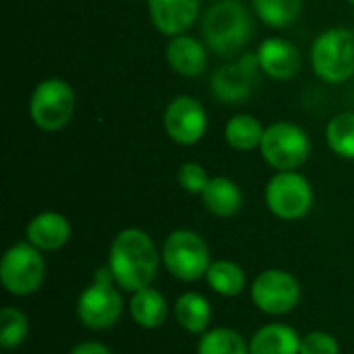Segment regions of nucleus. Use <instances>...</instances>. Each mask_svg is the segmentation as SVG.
I'll use <instances>...</instances> for the list:
<instances>
[{
	"label": "nucleus",
	"instance_id": "nucleus-21",
	"mask_svg": "<svg viewBox=\"0 0 354 354\" xmlns=\"http://www.w3.org/2000/svg\"><path fill=\"white\" fill-rule=\"evenodd\" d=\"M266 127L253 114H236L224 127V139L234 151L259 149Z\"/></svg>",
	"mask_w": 354,
	"mask_h": 354
},
{
	"label": "nucleus",
	"instance_id": "nucleus-4",
	"mask_svg": "<svg viewBox=\"0 0 354 354\" xmlns=\"http://www.w3.org/2000/svg\"><path fill=\"white\" fill-rule=\"evenodd\" d=\"M75 114V91L66 79L48 77L37 83L29 97V118L46 133L64 129Z\"/></svg>",
	"mask_w": 354,
	"mask_h": 354
},
{
	"label": "nucleus",
	"instance_id": "nucleus-26",
	"mask_svg": "<svg viewBox=\"0 0 354 354\" xmlns=\"http://www.w3.org/2000/svg\"><path fill=\"white\" fill-rule=\"evenodd\" d=\"M29 336V322L17 307H4L0 311V346L12 351L21 346Z\"/></svg>",
	"mask_w": 354,
	"mask_h": 354
},
{
	"label": "nucleus",
	"instance_id": "nucleus-18",
	"mask_svg": "<svg viewBox=\"0 0 354 354\" xmlns=\"http://www.w3.org/2000/svg\"><path fill=\"white\" fill-rule=\"evenodd\" d=\"M251 354H299L301 338L299 334L284 324H270L257 330L249 342Z\"/></svg>",
	"mask_w": 354,
	"mask_h": 354
},
{
	"label": "nucleus",
	"instance_id": "nucleus-6",
	"mask_svg": "<svg viewBox=\"0 0 354 354\" xmlns=\"http://www.w3.org/2000/svg\"><path fill=\"white\" fill-rule=\"evenodd\" d=\"M259 151L274 170H297L311 156V139L297 122L282 120L266 127Z\"/></svg>",
	"mask_w": 354,
	"mask_h": 354
},
{
	"label": "nucleus",
	"instance_id": "nucleus-30",
	"mask_svg": "<svg viewBox=\"0 0 354 354\" xmlns=\"http://www.w3.org/2000/svg\"><path fill=\"white\" fill-rule=\"evenodd\" d=\"M348 2H351V4H354V0H348Z\"/></svg>",
	"mask_w": 354,
	"mask_h": 354
},
{
	"label": "nucleus",
	"instance_id": "nucleus-13",
	"mask_svg": "<svg viewBox=\"0 0 354 354\" xmlns=\"http://www.w3.org/2000/svg\"><path fill=\"white\" fill-rule=\"evenodd\" d=\"M257 60L261 66V73L276 81H288L295 79L301 73L303 56L299 48L284 39V37H268L257 48Z\"/></svg>",
	"mask_w": 354,
	"mask_h": 354
},
{
	"label": "nucleus",
	"instance_id": "nucleus-1",
	"mask_svg": "<svg viewBox=\"0 0 354 354\" xmlns=\"http://www.w3.org/2000/svg\"><path fill=\"white\" fill-rule=\"evenodd\" d=\"M162 255L158 253L151 236L141 228L120 230L108 251V268L118 288L137 292L147 288L160 268Z\"/></svg>",
	"mask_w": 354,
	"mask_h": 354
},
{
	"label": "nucleus",
	"instance_id": "nucleus-22",
	"mask_svg": "<svg viewBox=\"0 0 354 354\" xmlns=\"http://www.w3.org/2000/svg\"><path fill=\"white\" fill-rule=\"evenodd\" d=\"M205 278H207V284L212 286V290H216L222 297H239L247 286V276H245L243 268L228 259L214 261L209 266Z\"/></svg>",
	"mask_w": 354,
	"mask_h": 354
},
{
	"label": "nucleus",
	"instance_id": "nucleus-11",
	"mask_svg": "<svg viewBox=\"0 0 354 354\" xmlns=\"http://www.w3.org/2000/svg\"><path fill=\"white\" fill-rule=\"evenodd\" d=\"M257 54H243L239 60L220 66L212 75V93L222 104H243L249 100L259 83Z\"/></svg>",
	"mask_w": 354,
	"mask_h": 354
},
{
	"label": "nucleus",
	"instance_id": "nucleus-24",
	"mask_svg": "<svg viewBox=\"0 0 354 354\" xmlns=\"http://www.w3.org/2000/svg\"><path fill=\"white\" fill-rule=\"evenodd\" d=\"M326 143L336 156L354 160V112H340L328 122Z\"/></svg>",
	"mask_w": 354,
	"mask_h": 354
},
{
	"label": "nucleus",
	"instance_id": "nucleus-8",
	"mask_svg": "<svg viewBox=\"0 0 354 354\" xmlns=\"http://www.w3.org/2000/svg\"><path fill=\"white\" fill-rule=\"evenodd\" d=\"M266 203L270 212L280 220H301L313 207L311 183L297 170L278 172L270 178L266 187Z\"/></svg>",
	"mask_w": 354,
	"mask_h": 354
},
{
	"label": "nucleus",
	"instance_id": "nucleus-12",
	"mask_svg": "<svg viewBox=\"0 0 354 354\" xmlns=\"http://www.w3.org/2000/svg\"><path fill=\"white\" fill-rule=\"evenodd\" d=\"M164 131L178 145H195L207 131V112L193 95H176L164 110Z\"/></svg>",
	"mask_w": 354,
	"mask_h": 354
},
{
	"label": "nucleus",
	"instance_id": "nucleus-10",
	"mask_svg": "<svg viewBox=\"0 0 354 354\" xmlns=\"http://www.w3.org/2000/svg\"><path fill=\"white\" fill-rule=\"evenodd\" d=\"M251 299L268 315H286L301 301V284L284 270H266L255 278Z\"/></svg>",
	"mask_w": 354,
	"mask_h": 354
},
{
	"label": "nucleus",
	"instance_id": "nucleus-14",
	"mask_svg": "<svg viewBox=\"0 0 354 354\" xmlns=\"http://www.w3.org/2000/svg\"><path fill=\"white\" fill-rule=\"evenodd\" d=\"M153 27L168 37L185 33L201 10V0H147Z\"/></svg>",
	"mask_w": 354,
	"mask_h": 354
},
{
	"label": "nucleus",
	"instance_id": "nucleus-2",
	"mask_svg": "<svg viewBox=\"0 0 354 354\" xmlns=\"http://www.w3.org/2000/svg\"><path fill=\"white\" fill-rule=\"evenodd\" d=\"M253 21L241 0H218L201 19L205 46L220 56L239 54L251 39Z\"/></svg>",
	"mask_w": 354,
	"mask_h": 354
},
{
	"label": "nucleus",
	"instance_id": "nucleus-23",
	"mask_svg": "<svg viewBox=\"0 0 354 354\" xmlns=\"http://www.w3.org/2000/svg\"><path fill=\"white\" fill-rule=\"evenodd\" d=\"M303 4L305 0H253V10L266 25L282 29L299 19Z\"/></svg>",
	"mask_w": 354,
	"mask_h": 354
},
{
	"label": "nucleus",
	"instance_id": "nucleus-5",
	"mask_svg": "<svg viewBox=\"0 0 354 354\" xmlns=\"http://www.w3.org/2000/svg\"><path fill=\"white\" fill-rule=\"evenodd\" d=\"M122 313V299L116 290L110 268H100L93 276V282L79 295L77 317L89 330H108L112 328Z\"/></svg>",
	"mask_w": 354,
	"mask_h": 354
},
{
	"label": "nucleus",
	"instance_id": "nucleus-27",
	"mask_svg": "<svg viewBox=\"0 0 354 354\" xmlns=\"http://www.w3.org/2000/svg\"><path fill=\"white\" fill-rule=\"evenodd\" d=\"M176 180H178L180 189H185L187 193L201 195L209 183V176L199 162H185L176 172Z\"/></svg>",
	"mask_w": 354,
	"mask_h": 354
},
{
	"label": "nucleus",
	"instance_id": "nucleus-15",
	"mask_svg": "<svg viewBox=\"0 0 354 354\" xmlns=\"http://www.w3.org/2000/svg\"><path fill=\"white\" fill-rule=\"evenodd\" d=\"M166 62L180 77H199L207 68L205 46L187 33L170 37L166 46Z\"/></svg>",
	"mask_w": 354,
	"mask_h": 354
},
{
	"label": "nucleus",
	"instance_id": "nucleus-16",
	"mask_svg": "<svg viewBox=\"0 0 354 354\" xmlns=\"http://www.w3.org/2000/svg\"><path fill=\"white\" fill-rule=\"evenodd\" d=\"M25 236L39 251H58L71 239V222L58 212H41L29 220Z\"/></svg>",
	"mask_w": 354,
	"mask_h": 354
},
{
	"label": "nucleus",
	"instance_id": "nucleus-3",
	"mask_svg": "<svg viewBox=\"0 0 354 354\" xmlns=\"http://www.w3.org/2000/svg\"><path fill=\"white\" fill-rule=\"evenodd\" d=\"M313 73L330 85L344 83L354 77V31L332 27L319 33L311 46Z\"/></svg>",
	"mask_w": 354,
	"mask_h": 354
},
{
	"label": "nucleus",
	"instance_id": "nucleus-7",
	"mask_svg": "<svg viewBox=\"0 0 354 354\" xmlns=\"http://www.w3.org/2000/svg\"><path fill=\"white\" fill-rule=\"evenodd\" d=\"M166 270L183 282H195L207 274L212 259L205 241L193 230H174L162 247Z\"/></svg>",
	"mask_w": 354,
	"mask_h": 354
},
{
	"label": "nucleus",
	"instance_id": "nucleus-29",
	"mask_svg": "<svg viewBox=\"0 0 354 354\" xmlns=\"http://www.w3.org/2000/svg\"><path fill=\"white\" fill-rule=\"evenodd\" d=\"M68 354H112L110 348H106L104 344L100 342H83L79 346H75Z\"/></svg>",
	"mask_w": 354,
	"mask_h": 354
},
{
	"label": "nucleus",
	"instance_id": "nucleus-20",
	"mask_svg": "<svg viewBox=\"0 0 354 354\" xmlns=\"http://www.w3.org/2000/svg\"><path fill=\"white\" fill-rule=\"evenodd\" d=\"M176 324L189 334H203L212 322V307L199 292H185L174 303Z\"/></svg>",
	"mask_w": 354,
	"mask_h": 354
},
{
	"label": "nucleus",
	"instance_id": "nucleus-25",
	"mask_svg": "<svg viewBox=\"0 0 354 354\" xmlns=\"http://www.w3.org/2000/svg\"><path fill=\"white\" fill-rule=\"evenodd\" d=\"M197 354H251L245 338L228 328L205 332L197 344Z\"/></svg>",
	"mask_w": 354,
	"mask_h": 354
},
{
	"label": "nucleus",
	"instance_id": "nucleus-9",
	"mask_svg": "<svg viewBox=\"0 0 354 354\" xmlns=\"http://www.w3.org/2000/svg\"><path fill=\"white\" fill-rule=\"evenodd\" d=\"M46 276V261L41 251L31 243H15L2 257L0 280L2 286L15 297L33 295Z\"/></svg>",
	"mask_w": 354,
	"mask_h": 354
},
{
	"label": "nucleus",
	"instance_id": "nucleus-17",
	"mask_svg": "<svg viewBox=\"0 0 354 354\" xmlns=\"http://www.w3.org/2000/svg\"><path fill=\"white\" fill-rule=\"evenodd\" d=\"M205 209L216 218H230L243 207V191L228 176L209 178L207 187L201 193Z\"/></svg>",
	"mask_w": 354,
	"mask_h": 354
},
{
	"label": "nucleus",
	"instance_id": "nucleus-28",
	"mask_svg": "<svg viewBox=\"0 0 354 354\" xmlns=\"http://www.w3.org/2000/svg\"><path fill=\"white\" fill-rule=\"evenodd\" d=\"M299 354H340L338 340L328 332H311L301 338V353Z\"/></svg>",
	"mask_w": 354,
	"mask_h": 354
},
{
	"label": "nucleus",
	"instance_id": "nucleus-19",
	"mask_svg": "<svg viewBox=\"0 0 354 354\" xmlns=\"http://www.w3.org/2000/svg\"><path fill=\"white\" fill-rule=\"evenodd\" d=\"M129 311H131L133 322L139 328L156 330V328L166 324L168 303L162 297V292H158L151 286H147V288H141V290L133 292L131 303H129Z\"/></svg>",
	"mask_w": 354,
	"mask_h": 354
}]
</instances>
